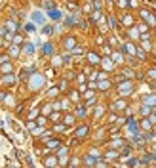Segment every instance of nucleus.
Listing matches in <instances>:
<instances>
[{"label": "nucleus", "instance_id": "4c0bfd02", "mask_svg": "<svg viewBox=\"0 0 156 168\" xmlns=\"http://www.w3.org/2000/svg\"><path fill=\"white\" fill-rule=\"evenodd\" d=\"M103 63H105V67H107V69H111V67H113V63H111V61H109V59H105V61H103Z\"/></svg>", "mask_w": 156, "mask_h": 168}, {"label": "nucleus", "instance_id": "412c9836", "mask_svg": "<svg viewBox=\"0 0 156 168\" xmlns=\"http://www.w3.org/2000/svg\"><path fill=\"white\" fill-rule=\"evenodd\" d=\"M12 71V65H8V63H2V73H10Z\"/></svg>", "mask_w": 156, "mask_h": 168}, {"label": "nucleus", "instance_id": "2eb2a0df", "mask_svg": "<svg viewBox=\"0 0 156 168\" xmlns=\"http://www.w3.org/2000/svg\"><path fill=\"white\" fill-rule=\"evenodd\" d=\"M32 52H34V46H32L31 42H27V46H25V54H29V56H31Z\"/></svg>", "mask_w": 156, "mask_h": 168}, {"label": "nucleus", "instance_id": "39448f33", "mask_svg": "<svg viewBox=\"0 0 156 168\" xmlns=\"http://www.w3.org/2000/svg\"><path fill=\"white\" fill-rule=\"evenodd\" d=\"M78 140H82V138H86L88 136V126H80V128L76 130V134H74Z\"/></svg>", "mask_w": 156, "mask_h": 168}, {"label": "nucleus", "instance_id": "423d86ee", "mask_svg": "<svg viewBox=\"0 0 156 168\" xmlns=\"http://www.w3.org/2000/svg\"><path fill=\"white\" fill-rule=\"evenodd\" d=\"M48 15H50L51 19H61V12L59 10H55V8H50V12H48Z\"/></svg>", "mask_w": 156, "mask_h": 168}, {"label": "nucleus", "instance_id": "58836bf2", "mask_svg": "<svg viewBox=\"0 0 156 168\" xmlns=\"http://www.w3.org/2000/svg\"><path fill=\"white\" fill-rule=\"evenodd\" d=\"M51 120H53V122H55V120H59V113H53V115H51Z\"/></svg>", "mask_w": 156, "mask_h": 168}, {"label": "nucleus", "instance_id": "72a5a7b5", "mask_svg": "<svg viewBox=\"0 0 156 168\" xmlns=\"http://www.w3.org/2000/svg\"><path fill=\"white\" fill-rule=\"evenodd\" d=\"M137 58L139 59H145V52H143V50H137Z\"/></svg>", "mask_w": 156, "mask_h": 168}, {"label": "nucleus", "instance_id": "f704fd0d", "mask_svg": "<svg viewBox=\"0 0 156 168\" xmlns=\"http://www.w3.org/2000/svg\"><path fill=\"white\" fill-rule=\"evenodd\" d=\"M147 75H149L150 78H156V69H152V71H149V73H147Z\"/></svg>", "mask_w": 156, "mask_h": 168}, {"label": "nucleus", "instance_id": "4468645a", "mask_svg": "<svg viewBox=\"0 0 156 168\" xmlns=\"http://www.w3.org/2000/svg\"><path fill=\"white\" fill-rule=\"evenodd\" d=\"M143 103H147V105H154V103H156V96H149V97H145V99H143Z\"/></svg>", "mask_w": 156, "mask_h": 168}, {"label": "nucleus", "instance_id": "ea45409f", "mask_svg": "<svg viewBox=\"0 0 156 168\" xmlns=\"http://www.w3.org/2000/svg\"><path fill=\"white\" fill-rule=\"evenodd\" d=\"M57 153H59V155H65V153H67V149H65V147H59V151H57Z\"/></svg>", "mask_w": 156, "mask_h": 168}, {"label": "nucleus", "instance_id": "a878e982", "mask_svg": "<svg viewBox=\"0 0 156 168\" xmlns=\"http://www.w3.org/2000/svg\"><path fill=\"white\" fill-rule=\"evenodd\" d=\"M76 115H78V116H84V115H86V109H84V107H78V109H76Z\"/></svg>", "mask_w": 156, "mask_h": 168}, {"label": "nucleus", "instance_id": "a211bd4d", "mask_svg": "<svg viewBox=\"0 0 156 168\" xmlns=\"http://www.w3.org/2000/svg\"><path fill=\"white\" fill-rule=\"evenodd\" d=\"M84 162H86V164H97V161L93 159V155H91V157H86V159H84Z\"/></svg>", "mask_w": 156, "mask_h": 168}, {"label": "nucleus", "instance_id": "393cba45", "mask_svg": "<svg viewBox=\"0 0 156 168\" xmlns=\"http://www.w3.org/2000/svg\"><path fill=\"white\" fill-rule=\"evenodd\" d=\"M109 25H111V29H114V27H116V21H114L113 15H109Z\"/></svg>", "mask_w": 156, "mask_h": 168}, {"label": "nucleus", "instance_id": "f3484780", "mask_svg": "<svg viewBox=\"0 0 156 168\" xmlns=\"http://www.w3.org/2000/svg\"><path fill=\"white\" fill-rule=\"evenodd\" d=\"M8 29H10V32H15L17 31V25H15L13 21H8Z\"/></svg>", "mask_w": 156, "mask_h": 168}, {"label": "nucleus", "instance_id": "a19ab883", "mask_svg": "<svg viewBox=\"0 0 156 168\" xmlns=\"http://www.w3.org/2000/svg\"><path fill=\"white\" fill-rule=\"evenodd\" d=\"M116 157H118L116 153H107V159H116Z\"/></svg>", "mask_w": 156, "mask_h": 168}, {"label": "nucleus", "instance_id": "e433bc0d", "mask_svg": "<svg viewBox=\"0 0 156 168\" xmlns=\"http://www.w3.org/2000/svg\"><path fill=\"white\" fill-rule=\"evenodd\" d=\"M13 44H21V36H13Z\"/></svg>", "mask_w": 156, "mask_h": 168}, {"label": "nucleus", "instance_id": "c9c22d12", "mask_svg": "<svg viewBox=\"0 0 156 168\" xmlns=\"http://www.w3.org/2000/svg\"><path fill=\"white\" fill-rule=\"evenodd\" d=\"M65 23H67V25H74V19H72V17H67Z\"/></svg>", "mask_w": 156, "mask_h": 168}, {"label": "nucleus", "instance_id": "ddd939ff", "mask_svg": "<svg viewBox=\"0 0 156 168\" xmlns=\"http://www.w3.org/2000/svg\"><path fill=\"white\" fill-rule=\"evenodd\" d=\"M48 147L50 149H57V147H61V145H59V142H57V140H48Z\"/></svg>", "mask_w": 156, "mask_h": 168}, {"label": "nucleus", "instance_id": "c85d7f7f", "mask_svg": "<svg viewBox=\"0 0 156 168\" xmlns=\"http://www.w3.org/2000/svg\"><path fill=\"white\" fill-rule=\"evenodd\" d=\"M113 59L116 63H120V61H122V56H120V54H113Z\"/></svg>", "mask_w": 156, "mask_h": 168}, {"label": "nucleus", "instance_id": "9b49d317", "mask_svg": "<svg viewBox=\"0 0 156 168\" xmlns=\"http://www.w3.org/2000/svg\"><path fill=\"white\" fill-rule=\"evenodd\" d=\"M122 109H126L124 101H114V103H113V111H122Z\"/></svg>", "mask_w": 156, "mask_h": 168}, {"label": "nucleus", "instance_id": "aec40b11", "mask_svg": "<svg viewBox=\"0 0 156 168\" xmlns=\"http://www.w3.org/2000/svg\"><path fill=\"white\" fill-rule=\"evenodd\" d=\"M141 113H143V115H149L150 113V107L147 103H143V107H141Z\"/></svg>", "mask_w": 156, "mask_h": 168}, {"label": "nucleus", "instance_id": "c756f323", "mask_svg": "<svg viewBox=\"0 0 156 168\" xmlns=\"http://www.w3.org/2000/svg\"><path fill=\"white\" fill-rule=\"evenodd\" d=\"M141 126H143L145 130H147V128H150V120H149V118H147V120H143V124H141Z\"/></svg>", "mask_w": 156, "mask_h": 168}, {"label": "nucleus", "instance_id": "473e14b6", "mask_svg": "<svg viewBox=\"0 0 156 168\" xmlns=\"http://www.w3.org/2000/svg\"><path fill=\"white\" fill-rule=\"evenodd\" d=\"M149 120H150V124H156V113H154V115H150V116H149Z\"/></svg>", "mask_w": 156, "mask_h": 168}, {"label": "nucleus", "instance_id": "b1692460", "mask_svg": "<svg viewBox=\"0 0 156 168\" xmlns=\"http://www.w3.org/2000/svg\"><path fill=\"white\" fill-rule=\"evenodd\" d=\"M122 75H124V77H133V71H131V69H124V71H122Z\"/></svg>", "mask_w": 156, "mask_h": 168}, {"label": "nucleus", "instance_id": "c03bdc74", "mask_svg": "<svg viewBox=\"0 0 156 168\" xmlns=\"http://www.w3.org/2000/svg\"><path fill=\"white\" fill-rule=\"evenodd\" d=\"M4 97H6V94H4V92H0V101H2Z\"/></svg>", "mask_w": 156, "mask_h": 168}, {"label": "nucleus", "instance_id": "cd10ccee", "mask_svg": "<svg viewBox=\"0 0 156 168\" xmlns=\"http://www.w3.org/2000/svg\"><path fill=\"white\" fill-rule=\"evenodd\" d=\"M97 86H99V88H103V90H105V88H109L111 84L107 82V80H103V82H99V84H97Z\"/></svg>", "mask_w": 156, "mask_h": 168}, {"label": "nucleus", "instance_id": "37998d69", "mask_svg": "<svg viewBox=\"0 0 156 168\" xmlns=\"http://www.w3.org/2000/svg\"><path fill=\"white\" fill-rule=\"evenodd\" d=\"M8 61V56H0V63H6Z\"/></svg>", "mask_w": 156, "mask_h": 168}, {"label": "nucleus", "instance_id": "f03ea898", "mask_svg": "<svg viewBox=\"0 0 156 168\" xmlns=\"http://www.w3.org/2000/svg\"><path fill=\"white\" fill-rule=\"evenodd\" d=\"M44 84V78L42 77H32V80H31V88H40Z\"/></svg>", "mask_w": 156, "mask_h": 168}, {"label": "nucleus", "instance_id": "1a4fd4ad", "mask_svg": "<svg viewBox=\"0 0 156 168\" xmlns=\"http://www.w3.org/2000/svg\"><path fill=\"white\" fill-rule=\"evenodd\" d=\"M57 159L55 157H48V159H46V161H44V164H46V166H57Z\"/></svg>", "mask_w": 156, "mask_h": 168}, {"label": "nucleus", "instance_id": "dca6fc26", "mask_svg": "<svg viewBox=\"0 0 156 168\" xmlns=\"http://www.w3.org/2000/svg\"><path fill=\"white\" fill-rule=\"evenodd\" d=\"M63 122H65V124H72V122H74V116H72V115H67L65 118H63Z\"/></svg>", "mask_w": 156, "mask_h": 168}, {"label": "nucleus", "instance_id": "6ab92c4d", "mask_svg": "<svg viewBox=\"0 0 156 168\" xmlns=\"http://www.w3.org/2000/svg\"><path fill=\"white\" fill-rule=\"evenodd\" d=\"M10 54H12V56H17V54H19L17 44H12V48H10Z\"/></svg>", "mask_w": 156, "mask_h": 168}, {"label": "nucleus", "instance_id": "2f4dec72", "mask_svg": "<svg viewBox=\"0 0 156 168\" xmlns=\"http://www.w3.org/2000/svg\"><path fill=\"white\" fill-rule=\"evenodd\" d=\"M27 128H29V130H34V128H36V124L32 122V120H29V124H27Z\"/></svg>", "mask_w": 156, "mask_h": 168}, {"label": "nucleus", "instance_id": "0eeeda50", "mask_svg": "<svg viewBox=\"0 0 156 168\" xmlns=\"http://www.w3.org/2000/svg\"><path fill=\"white\" fill-rule=\"evenodd\" d=\"M74 46H76V40L72 38V36H67V38H65V48H67V50H72Z\"/></svg>", "mask_w": 156, "mask_h": 168}, {"label": "nucleus", "instance_id": "7ed1b4c3", "mask_svg": "<svg viewBox=\"0 0 156 168\" xmlns=\"http://www.w3.org/2000/svg\"><path fill=\"white\" fill-rule=\"evenodd\" d=\"M88 61H90V63H91V65H97V63H99V61H101V58H99V56H97V54L90 52V54H88Z\"/></svg>", "mask_w": 156, "mask_h": 168}, {"label": "nucleus", "instance_id": "9d476101", "mask_svg": "<svg viewBox=\"0 0 156 168\" xmlns=\"http://www.w3.org/2000/svg\"><path fill=\"white\" fill-rule=\"evenodd\" d=\"M128 128H130V132H133V136L139 134L137 132V122H135V120H130V122H128Z\"/></svg>", "mask_w": 156, "mask_h": 168}, {"label": "nucleus", "instance_id": "bb28decb", "mask_svg": "<svg viewBox=\"0 0 156 168\" xmlns=\"http://www.w3.org/2000/svg\"><path fill=\"white\" fill-rule=\"evenodd\" d=\"M51 32H53V27H44V34H51Z\"/></svg>", "mask_w": 156, "mask_h": 168}, {"label": "nucleus", "instance_id": "20e7f679", "mask_svg": "<svg viewBox=\"0 0 156 168\" xmlns=\"http://www.w3.org/2000/svg\"><path fill=\"white\" fill-rule=\"evenodd\" d=\"M141 15H143V19H147V21H149L150 25H154V23H156V19L152 17V15H150V12H149V10H143V12H141Z\"/></svg>", "mask_w": 156, "mask_h": 168}, {"label": "nucleus", "instance_id": "4be33fe9", "mask_svg": "<svg viewBox=\"0 0 156 168\" xmlns=\"http://www.w3.org/2000/svg\"><path fill=\"white\" fill-rule=\"evenodd\" d=\"M51 52H53L51 44H44V54H51Z\"/></svg>", "mask_w": 156, "mask_h": 168}, {"label": "nucleus", "instance_id": "79ce46f5", "mask_svg": "<svg viewBox=\"0 0 156 168\" xmlns=\"http://www.w3.org/2000/svg\"><path fill=\"white\" fill-rule=\"evenodd\" d=\"M118 4H120V6H122V8H126V6H128V0H120Z\"/></svg>", "mask_w": 156, "mask_h": 168}, {"label": "nucleus", "instance_id": "6e6552de", "mask_svg": "<svg viewBox=\"0 0 156 168\" xmlns=\"http://www.w3.org/2000/svg\"><path fill=\"white\" fill-rule=\"evenodd\" d=\"M13 82H15V78H13L12 75H6V77H2V84H6V86H12Z\"/></svg>", "mask_w": 156, "mask_h": 168}, {"label": "nucleus", "instance_id": "7c9ffc66", "mask_svg": "<svg viewBox=\"0 0 156 168\" xmlns=\"http://www.w3.org/2000/svg\"><path fill=\"white\" fill-rule=\"evenodd\" d=\"M25 29H27V32H34V25H32V23H29Z\"/></svg>", "mask_w": 156, "mask_h": 168}, {"label": "nucleus", "instance_id": "5701e85b", "mask_svg": "<svg viewBox=\"0 0 156 168\" xmlns=\"http://www.w3.org/2000/svg\"><path fill=\"white\" fill-rule=\"evenodd\" d=\"M131 23H133V17H131V15H126L124 17V25H131Z\"/></svg>", "mask_w": 156, "mask_h": 168}, {"label": "nucleus", "instance_id": "f8f14e48", "mask_svg": "<svg viewBox=\"0 0 156 168\" xmlns=\"http://www.w3.org/2000/svg\"><path fill=\"white\" fill-rule=\"evenodd\" d=\"M32 21H36V23H42V21H44V15H42L40 12H34V13H32Z\"/></svg>", "mask_w": 156, "mask_h": 168}, {"label": "nucleus", "instance_id": "f257e3e1", "mask_svg": "<svg viewBox=\"0 0 156 168\" xmlns=\"http://www.w3.org/2000/svg\"><path fill=\"white\" fill-rule=\"evenodd\" d=\"M131 90H133V84L128 80V82H120L118 84V92L122 94V96H126V94H131Z\"/></svg>", "mask_w": 156, "mask_h": 168}]
</instances>
